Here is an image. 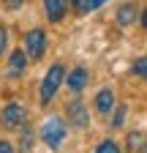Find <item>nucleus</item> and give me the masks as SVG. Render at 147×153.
I'll return each mask as SVG.
<instances>
[{
	"label": "nucleus",
	"instance_id": "f257e3e1",
	"mask_svg": "<svg viewBox=\"0 0 147 153\" xmlns=\"http://www.w3.org/2000/svg\"><path fill=\"white\" fill-rule=\"evenodd\" d=\"M63 76H65V68L60 66V63H54L49 71H46V76L41 79V90H38V101L46 107L54 96H57V90H60V85H63Z\"/></svg>",
	"mask_w": 147,
	"mask_h": 153
},
{
	"label": "nucleus",
	"instance_id": "f03ea898",
	"mask_svg": "<svg viewBox=\"0 0 147 153\" xmlns=\"http://www.w3.org/2000/svg\"><path fill=\"white\" fill-rule=\"evenodd\" d=\"M65 134H68L65 120H60L57 115H52L41 126V142H46V148H52V150H57L63 145V140H65Z\"/></svg>",
	"mask_w": 147,
	"mask_h": 153
},
{
	"label": "nucleus",
	"instance_id": "2eb2a0df",
	"mask_svg": "<svg viewBox=\"0 0 147 153\" xmlns=\"http://www.w3.org/2000/svg\"><path fill=\"white\" fill-rule=\"evenodd\" d=\"M98 153H123V150H120V145H117L115 140H104V142L98 145Z\"/></svg>",
	"mask_w": 147,
	"mask_h": 153
},
{
	"label": "nucleus",
	"instance_id": "20e7f679",
	"mask_svg": "<svg viewBox=\"0 0 147 153\" xmlns=\"http://www.w3.org/2000/svg\"><path fill=\"white\" fill-rule=\"evenodd\" d=\"M25 49L30 55V60H41L44 52H46V33L41 27H33L27 36H25Z\"/></svg>",
	"mask_w": 147,
	"mask_h": 153
},
{
	"label": "nucleus",
	"instance_id": "0eeeda50",
	"mask_svg": "<svg viewBox=\"0 0 147 153\" xmlns=\"http://www.w3.org/2000/svg\"><path fill=\"white\" fill-rule=\"evenodd\" d=\"M44 11H46L49 22H60L68 11V6H65V0H44Z\"/></svg>",
	"mask_w": 147,
	"mask_h": 153
},
{
	"label": "nucleus",
	"instance_id": "aec40b11",
	"mask_svg": "<svg viewBox=\"0 0 147 153\" xmlns=\"http://www.w3.org/2000/svg\"><path fill=\"white\" fill-rule=\"evenodd\" d=\"M142 153H144V150H142Z\"/></svg>",
	"mask_w": 147,
	"mask_h": 153
},
{
	"label": "nucleus",
	"instance_id": "6e6552de",
	"mask_svg": "<svg viewBox=\"0 0 147 153\" xmlns=\"http://www.w3.org/2000/svg\"><path fill=\"white\" fill-rule=\"evenodd\" d=\"M115 93L112 90H109V88H104V90H98V96H96V109L101 112V115H109V112H112L115 109Z\"/></svg>",
	"mask_w": 147,
	"mask_h": 153
},
{
	"label": "nucleus",
	"instance_id": "4468645a",
	"mask_svg": "<svg viewBox=\"0 0 147 153\" xmlns=\"http://www.w3.org/2000/svg\"><path fill=\"white\" fill-rule=\"evenodd\" d=\"M125 107H115V115H112V120H109V123H112V128H120L123 123H125Z\"/></svg>",
	"mask_w": 147,
	"mask_h": 153
},
{
	"label": "nucleus",
	"instance_id": "dca6fc26",
	"mask_svg": "<svg viewBox=\"0 0 147 153\" xmlns=\"http://www.w3.org/2000/svg\"><path fill=\"white\" fill-rule=\"evenodd\" d=\"M136 76H139V79H144V74H147V57H139V60L134 63V68H131Z\"/></svg>",
	"mask_w": 147,
	"mask_h": 153
},
{
	"label": "nucleus",
	"instance_id": "a211bd4d",
	"mask_svg": "<svg viewBox=\"0 0 147 153\" xmlns=\"http://www.w3.org/2000/svg\"><path fill=\"white\" fill-rule=\"evenodd\" d=\"M3 6H6L8 11H16V8H22V6H25V0H3Z\"/></svg>",
	"mask_w": 147,
	"mask_h": 153
},
{
	"label": "nucleus",
	"instance_id": "6ab92c4d",
	"mask_svg": "<svg viewBox=\"0 0 147 153\" xmlns=\"http://www.w3.org/2000/svg\"><path fill=\"white\" fill-rule=\"evenodd\" d=\"M0 153H14V145L8 140H0Z\"/></svg>",
	"mask_w": 147,
	"mask_h": 153
},
{
	"label": "nucleus",
	"instance_id": "f3484780",
	"mask_svg": "<svg viewBox=\"0 0 147 153\" xmlns=\"http://www.w3.org/2000/svg\"><path fill=\"white\" fill-rule=\"evenodd\" d=\"M8 49V30L0 27V57H3V52Z\"/></svg>",
	"mask_w": 147,
	"mask_h": 153
},
{
	"label": "nucleus",
	"instance_id": "9d476101",
	"mask_svg": "<svg viewBox=\"0 0 147 153\" xmlns=\"http://www.w3.org/2000/svg\"><path fill=\"white\" fill-rule=\"evenodd\" d=\"M139 19V6L136 3H123L120 11H117V22L120 25H134Z\"/></svg>",
	"mask_w": 147,
	"mask_h": 153
},
{
	"label": "nucleus",
	"instance_id": "7ed1b4c3",
	"mask_svg": "<svg viewBox=\"0 0 147 153\" xmlns=\"http://www.w3.org/2000/svg\"><path fill=\"white\" fill-rule=\"evenodd\" d=\"M0 120H3L6 128H25V126H27V109H25L22 104L11 101V104L3 107V112H0Z\"/></svg>",
	"mask_w": 147,
	"mask_h": 153
},
{
	"label": "nucleus",
	"instance_id": "ddd939ff",
	"mask_svg": "<svg viewBox=\"0 0 147 153\" xmlns=\"http://www.w3.org/2000/svg\"><path fill=\"white\" fill-rule=\"evenodd\" d=\"M30 148H33V131L25 126L22 137H19V150H22V153H30Z\"/></svg>",
	"mask_w": 147,
	"mask_h": 153
},
{
	"label": "nucleus",
	"instance_id": "423d86ee",
	"mask_svg": "<svg viewBox=\"0 0 147 153\" xmlns=\"http://www.w3.org/2000/svg\"><path fill=\"white\" fill-rule=\"evenodd\" d=\"M25 68H27V57L22 49H14L8 55V74L11 79H19V76H25Z\"/></svg>",
	"mask_w": 147,
	"mask_h": 153
},
{
	"label": "nucleus",
	"instance_id": "1a4fd4ad",
	"mask_svg": "<svg viewBox=\"0 0 147 153\" xmlns=\"http://www.w3.org/2000/svg\"><path fill=\"white\" fill-rule=\"evenodd\" d=\"M63 79L68 82V90L79 93V90H85V85H87V71H85V68H74V71H68V76H63Z\"/></svg>",
	"mask_w": 147,
	"mask_h": 153
},
{
	"label": "nucleus",
	"instance_id": "f8f14e48",
	"mask_svg": "<svg viewBox=\"0 0 147 153\" xmlns=\"http://www.w3.org/2000/svg\"><path fill=\"white\" fill-rule=\"evenodd\" d=\"M128 150L131 153H142L144 150V131H131L128 134Z\"/></svg>",
	"mask_w": 147,
	"mask_h": 153
},
{
	"label": "nucleus",
	"instance_id": "39448f33",
	"mask_svg": "<svg viewBox=\"0 0 147 153\" xmlns=\"http://www.w3.org/2000/svg\"><path fill=\"white\" fill-rule=\"evenodd\" d=\"M65 115H68V123L76 126V128H85L87 120H90V112H87V107H85L82 99H71L65 104Z\"/></svg>",
	"mask_w": 147,
	"mask_h": 153
},
{
	"label": "nucleus",
	"instance_id": "9b49d317",
	"mask_svg": "<svg viewBox=\"0 0 147 153\" xmlns=\"http://www.w3.org/2000/svg\"><path fill=\"white\" fill-rule=\"evenodd\" d=\"M104 3H109V0H71V6L76 8V14H87V11H96V8H101Z\"/></svg>",
	"mask_w": 147,
	"mask_h": 153
}]
</instances>
